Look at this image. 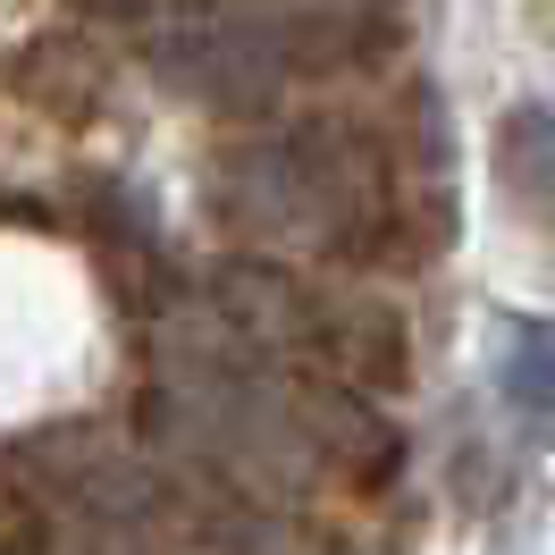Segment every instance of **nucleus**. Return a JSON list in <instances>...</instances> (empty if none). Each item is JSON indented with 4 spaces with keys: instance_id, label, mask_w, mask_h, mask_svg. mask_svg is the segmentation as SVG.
Returning a JSON list of instances; mask_svg holds the SVG:
<instances>
[{
    "instance_id": "nucleus-2",
    "label": "nucleus",
    "mask_w": 555,
    "mask_h": 555,
    "mask_svg": "<svg viewBox=\"0 0 555 555\" xmlns=\"http://www.w3.org/2000/svg\"><path fill=\"white\" fill-rule=\"evenodd\" d=\"M505 396H514V413L555 429V320H514L505 328Z\"/></svg>"
},
{
    "instance_id": "nucleus-1",
    "label": "nucleus",
    "mask_w": 555,
    "mask_h": 555,
    "mask_svg": "<svg viewBox=\"0 0 555 555\" xmlns=\"http://www.w3.org/2000/svg\"><path fill=\"white\" fill-rule=\"evenodd\" d=\"M496 185L521 219L555 228V102H514L496 127Z\"/></svg>"
}]
</instances>
